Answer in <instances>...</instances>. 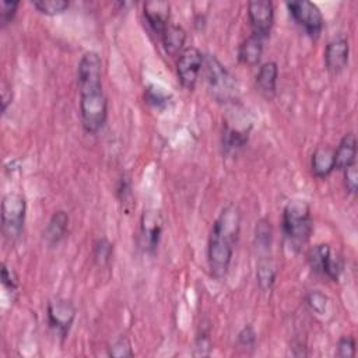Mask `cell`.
I'll use <instances>...</instances> for the list:
<instances>
[{
	"instance_id": "33",
	"label": "cell",
	"mask_w": 358,
	"mask_h": 358,
	"mask_svg": "<svg viewBox=\"0 0 358 358\" xmlns=\"http://www.w3.org/2000/svg\"><path fill=\"white\" fill-rule=\"evenodd\" d=\"M256 341V333L252 326H245L238 334V344L245 348H252Z\"/></svg>"
},
{
	"instance_id": "15",
	"label": "cell",
	"mask_w": 358,
	"mask_h": 358,
	"mask_svg": "<svg viewBox=\"0 0 358 358\" xmlns=\"http://www.w3.org/2000/svg\"><path fill=\"white\" fill-rule=\"evenodd\" d=\"M263 55V39L257 35H249L238 48V59L246 66H256Z\"/></svg>"
},
{
	"instance_id": "28",
	"label": "cell",
	"mask_w": 358,
	"mask_h": 358,
	"mask_svg": "<svg viewBox=\"0 0 358 358\" xmlns=\"http://www.w3.org/2000/svg\"><path fill=\"white\" fill-rule=\"evenodd\" d=\"M109 355L115 358H124V357H133L134 352L131 350V344L127 340V337H119L110 347H109Z\"/></svg>"
},
{
	"instance_id": "18",
	"label": "cell",
	"mask_w": 358,
	"mask_h": 358,
	"mask_svg": "<svg viewBox=\"0 0 358 358\" xmlns=\"http://www.w3.org/2000/svg\"><path fill=\"white\" fill-rule=\"evenodd\" d=\"M161 41L164 45L165 52L169 56H176L178 53L183 52V46L186 42V32L180 25L171 24L165 28L161 35Z\"/></svg>"
},
{
	"instance_id": "34",
	"label": "cell",
	"mask_w": 358,
	"mask_h": 358,
	"mask_svg": "<svg viewBox=\"0 0 358 358\" xmlns=\"http://www.w3.org/2000/svg\"><path fill=\"white\" fill-rule=\"evenodd\" d=\"M0 92H1V110L6 112L8 105L11 103V99H13L11 84H8L6 80H3L1 85H0Z\"/></svg>"
},
{
	"instance_id": "10",
	"label": "cell",
	"mask_w": 358,
	"mask_h": 358,
	"mask_svg": "<svg viewBox=\"0 0 358 358\" xmlns=\"http://www.w3.org/2000/svg\"><path fill=\"white\" fill-rule=\"evenodd\" d=\"M350 59V43L347 38L337 36L333 38L324 49V64L330 73H340L343 71Z\"/></svg>"
},
{
	"instance_id": "13",
	"label": "cell",
	"mask_w": 358,
	"mask_h": 358,
	"mask_svg": "<svg viewBox=\"0 0 358 358\" xmlns=\"http://www.w3.org/2000/svg\"><path fill=\"white\" fill-rule=\"evenodd\" d=\"M357 159V137L354 133H347L340 140L334 150V166L338 171L355 164Z\"/></svg>"
},
{
	"instance_id": "12",
	"label": "cell",
	"mask_w": 358,
	"mask_h": 358,
	"mask_svg": "<svg viewBox=\"0 0 358 358\" xmlns=\"http://www.w3.org/2000/svg\"><path fill=\"white\" fill-rule=\"evenodd\" d=\"M144 17L150 28L159 36L169 25V4L166 1L144 3Z\"/></svg>"
},
{
	"instance_id": "29",
	"label": "cell",
	"mask_w": 358,
	"mask_h": 358,
	"mask_svg": "<svg viewBox=\"0 0 358 358\" xmlns=\"http://www.w3.org/2000/svg\"><path fill=\"white\" fill-rule=\"evenodd\" d=\"M343 268H344V262L341 257L338 256H330V259L327 260V264L324 267V273L323 275H326L327 278L333 280V281H337L343 273Z\"/></svg>"
},
{
	"instance_id": "5",
	"label": "cell",
	"mask_w": 358,
	"mask_h": 358,
	"mask_svg": "<svg viewBox=\"0 0 358 358\" xmlns=\"http://www.w3.org/2000/svg\"><path fill=\"white\" fill-rule=\"evenodd\" d=\"M27 215V200L22 194L10 192L1 200V232L3 236L14 242L24 229Z\"/></svg>"
},
{
	"instance_id": "17",
	"label": "cell",
	"mask_w": 358,
	"mask_h": 358,
	"mask_svg": "<svg viewBox=\"0 0 358 358\" xmlns=\"http://www.w3.org/2000/svg\"><path fill=\"white\" fill-rule=\"evenodd\" d=\"M278 66L275 62H266L259 67L256 76V84L264 96H273L277 88Z\"/></svg>"
},
{
	"instance_id": "27",
	"label": "cell",
	"mask_w": 358,
	"mask_h": 358,
	"mask_svg": "<svg viewBox=\"0 0 358 358\" xmlns=\"http://www.w3.org/2000/svg\"><path fill=\"white\" fill-rule=\"evenodd\" d=\"M20 3L15 0H1L0 1V27L4 28L7 27L13 18L17 14V8H18Z\"/></svg>"
},
{
	"instance_id": "24",
	"label": "cell",
	"mask_w": 358,
	"mask_h": 358,
	"mask_svg": "<svg viewBox=\"0 0 358 358\" xmlns=\"http://www.w3.org/2000/svg\"><path fill=\"white\" fill-rule=\"evenodd\" d=\"M112 250H113V246L106 238L96 239L92 249V256L95 263L98 266H106L112 257Z\"/></svg>"
},
{
	"instance_id": "9",
	"label": "cell",
	"mask_w": 358,
	"mask_h": 358,
	"mask_svg": "<svg viewBox=\"0 0 358 358\" xmlns=\"http://www.w3.org/2000/svg\"><path fill=\"white\" fill-rule=\"evenodd\" d=\"M48 323L60 336L66 337L76 319V308L67 299H56L48 303Z\"/></svg>"
},
{
	"instance_id": "21",
	"label": "cell",
	"mask_w": 358,
	"mask_h": 358,
	"mask_svg": "<svg viewBox=\"0 0 358 358\" xmlns=\"http://www.w3.org/2000/svg\"><path fill=\"white\" fill-rule=\"evenodd\" d=\"M275 274H277L275 266L270 259L262 257L257 262L256 278H257V282H259V287H260L262 291H270L271 289V287L275 281Z\"/></svg>"
},
{
	"instance_id": "30",
	"label": "cell",
	"mask_w": 358,
	"mask_h": 358,
	"mask_svg": "<svg viewBox=\"0 0 358 358\" xmlns=\"http://www.w3.org/2000/svg\"><path fill=\"white\" fill-rule=\"evenodd\" d=\"M337 355L341 358H352L355 355V340L351 336H344L337 341Z\"/></svg>"
},
{
	"instance_id": "20",
	"label": "cell",
	"mask_w": 358,
	"mask_h": 358,
	"mask_svg": "<svg viewBox=\"0 0 358 358\" xmlns=\"http://www.w3.org/2000/svg\"><path fill=\"white\" fill-rule=\"evenodd\" d=\"M249 131L248 130H239L234 129L228 124H225L224 133H222V148L225 152H234L239 148H242L248 143Z\"/></svg>"
},
{
	"instance_id": "35",
	"label": "cell",
	"mask_w": 358,
	"mask_h": 358,
	"mask_svg": "<svg viewBox=\"0 0 358 358\" xmlns=\"http://www.w3.org/2000/svg\"><path fill=\"white\" fill-rule=\"evenodd\" d=\"M117 193L123 201H126L127 196L130 194V182L126 178L120 179V183L117 186Z\"/></svg>"
},
{
	"instance_id": "32",
	"label": "cell",
	"mask_w": 358,
	"mask_h": 358,
	"mask_svg": "<svg viewBox=\"0 0 358 358\" xmlns=\"http://www.w3.org/2000/svg\"><path fill=\"white\" fill-rule=\"evenodd\" d=\"M1 282L11 292H15L18 289V278L15 273L7 267L6 263H1Z\"/></svg>"
},
{
	"instance_id": "8",
	"label": "cell",
	"mask_w": 358,
	"mask_h": 358,
	"mask_svg": "<svg viewBox=\"0 0 358 358\" xmlns=\"http://www.w3.org/2000/svg\"><path fill=\"white\" fill-rule=\"evenodd\" d=\"M248 18L252 34L263 41L270 35L274 22V6L270 0H252L248 3Z\"/></svg>"
},
{
	"instance_id": "23",
	"label": "cell",
	"mask_w": 358,
	"mask_h": 358,
	"mask_svg": "<svg viewBox=\"0 0 358 358\" xmlns=\"http://www.w3.org/2000/svg\"><path fill=\"white\" fill-rule=\"evenodd\" d=\"M273 239V229L270 225V221L266 218H262L256 222L255 228V242L256 246L260 249H268Z\"/></svg>"
},
{
	"instance_id": "25",
	"label": "cell",
	"mask_w": 358,
	"mask_h": 358,
	"mask_svg": "<svg viewBox=\"0 0 358 358\" xmlns=\"http://www.w3.org/2000/svg\"><path fill=\"white\" fill-rule=\"evenodd\" d=\"M144 99H145L147 103H150V105H152L155 108H161V106H165L169 102V95L161 87L150 85L145 90Z\"/></svg>"
},
{
	"instance_id": "14",
	"label": "cell",
	"mask_w": 358,
	"mask_h": 358,
	"mask_svg": "<svg viewBox=\"0 0 358 358\" xmlns=\"http://www.w3.org/2000/svg\"><path fill=\"white\" fill-rule=\"evenodd\" d=\"M69 229V215L63 210H57L52 214L48 225L43 229V239L48 246H56L64 236Z\"/></svg>"
},
{
	"instance_id": "31",
	"label": "cell",
	"mask_w": 358,
	"mask_h": 358,
	"mask_svg": "<svg viewBox=\"0 0 358 358\" xmlns=\"http://www.w3.org/2000/svg\"><path fill=\"white\" fill-rule=\"evenodd\" d=\"M344 186L350 193H357L358 189V171L357 164L344 169Z\"/></svg>"
},
{
	"instance_id": "2",
	"label": "cell",
	"mask_w": 358,
	"mask_h": 358,
	"mask_svg": "<svg viewBox=\"0 0 358 358\" xmlns=\"http://www.w3.org/2000/svg\"><path fill=\"white\" fill-rule=\"evenodd\" d=\"M239 231L241 211L235 204H228L214 221L208 238V266L211 275L217 280L224 278L228 273Z\"/></svg>"
},
{
	"instance_id": "26",
	"label": "cell",
	"mask_w": 358,
	"mask_h": 358,
	"mask_svg": "<svg viewBox=\"0 0 358 358\" xmlns=\"http://www.w3.org/2000/svg\"><path fill=\"white\" fill-rule=\"evenodd\" d=\"M327 296L320 291H310L306 295V305L309 309L317 315H323L327 309Z\"/></svg>"
},
{
	"instance_id": "19",
	"label": "cell",
	"mask_w": 358,
	"mask_h": 358,
	"mask_svg": "<svg viewBox=\"0 0 358 358\" xmlns=\"http://www.w3.org/2000/svg\"><path fill=\"white\" fill-rule=\"evenodd\" d=\"M330 256H331L330 246L326 243H320V245H315L313 248L309 249L306 259H308V263H309V267L312 268V271L323 275L324 267H326Z\"/></svg>"
},
{
	"instance_id": "22",
	"label": "cell",
	"mask_w": 358,
	"mask_h": 358,
	"mask_svg": "<svg viewBox=\"0 0 358 358\" xmlns=\"http://www.w3.org/2000/svg\"><path fill=\"white\" fill-rule=\"evenodd\" d=\"M32 6L45 15H57L69 8L67 0H34Z\"/></svg>"
},
{
	"instance_id": "7",
	"label": "cell",
	"mask_w": 358,
	"mask_h": 358,
	"mask_svg": "<svg viewBox=\"0 0 358 358\" xmlns=\"http://www.w3.org/2000/svg\"><path fill=\"white\" fill-rule=\"evenodd\" d=\"M204 55L197 48H186L178 59L176 73L178 78L186 90L192 91L196 85L199 74L203 67Z\"/></svg>"
},
{
	"instance_id": "1",
	"label": "cell",
	"mask_w": 358,
	"mask_h": 358,
	"mask_svg": "<svg viewBox=\"0 0 358 358\" xmlns=\"http://www.w3.org/2000/svg\"><path fill=\"white\" fill-rule=\"evenodd\" d=\"M77 85L83 127L87 133L96 134L108 117V99L102 88V60L96 52H87L81 56Z\"/></svg>"
},
{
	"instance_id": "6",
	"label": "cell",
	"mask_w": 358,
	"mask_h": 358,
	"mask_svg": "<svg viewBox=\"0 0 358 358\" xmlns=\"http://www.w3.org/2000/svg\"><path fill=\"white\" fill-rule=\"evenodd\" d=\"M287 7L294 21L301 25L310 38H317L320 35L324 20L315 3L306 0L289 1L287 3Z\"/></svg>"
},
{
	"instance_id": "16",
	"label": "cell",
	"mask_w": 358,
	"mask_h": 358,
	"mask_svg": "<svg viewBox=\"0 0 358 358\" xmlns=\"http://www.w3.org/2000/svg\"><path fill=\"white\" fill-rule=\"evenodd\" d=\"M312 173L316 178H327L334 169V150L329 147H319L313 151L310 159Z\"/></svg>"
},
{
	"instance_id": "11",
	"label": "cell",
	"mask_w": 358,
	"mask_h": 358,
	"mask_svg": "<svg viewBox=\"0 0 358 358\" xmlns=\"http://www.w3.org/2000/svg\"><path fill=\"white\" fill-rule=\"evenodd\" d=\"M162 232V221L158 213L144 211L140 225V246L145 252H154Z\"/></svg>"
},
{
	"instance_id": "3",
	"label": "cell",
	"mask_w": 358,
	"mask_h": 358,
	"mask_svg": "<svg viewBox=\"0 0 358 358\" xmlns=\"http://www.w3.org/2000/svg\"><path fill=\"white\" fill-rule=\"evenodd\" d=\"M313 221L308 203L288 201L282 210V231L291 248L299 250L310 238Z\"/></svg>"
},
{
	"instance_id": "4",
	"label": "cell",
	"mask_w": 358,
	"mask_h": 358,
	"mask_svg": "<svg viewBox=\"0 0 358 358\" xmlns=\"http://www.w3.org/2000/svg\"><path fill=\"white\" fill-rule=\"evenodd\" d=\"M201 73L210 95L218 102H232L238 94V83L225 66L214 56L204 55Z\"/></svg>"
}]
</instances>
